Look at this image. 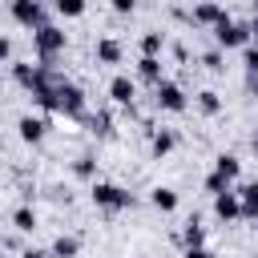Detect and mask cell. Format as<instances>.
<instances>
[{
  "instance_id": "28",
  "label": "cell",
  "mask_w": 258,
  "mask_h": 258,
  "mask_svg": "<svg viewBox=\"0 0 258 258\" xmlns=\"http://www.w3.org/2000/svg\"><path fill=\"white\" fill-rule=\"evenodd\" d=\"M8 56H12V40H8V36H0V60H8Z\"/></svg>"
},
{
  "instance_id": "17",
  "label": "cell",
  "mask_w": 258,
  "mask_h": 258,
  "mask_svg": "<svg viewBox=\"0 0 258 258\" xmlns=\"http://www.w3.org/2000/svg\"><path fill=\"white\" fill-rule=\"evenodd\" d=\"M12 226H16L20 234H32V230H36V214H32L28 206H20V210L12 214Z\"/></svg>"
},
{
  "instance_id": "9",
  "label": "cell",
  "mask_w": 258,
  "mask_h": 258,
  "mask_svg": "<svg viewBox=\"0 0 258 258\" xmlns=\"http://www.w3.org/2000/svg\"><path fill=\"white\" fill-rule=\"evenodd\" d=\"M109 97H113L117 105H133V97H137V85H133V81L121 73V77H113V81H109Z\"/></svg>"
},
{
  "instance_id": "18",
  "label": "cell",
  "mask_w": 258,
  "mask_h": 258,
  "mask_svg": "<svg viewBox=\"0 0 258 258\" xmlns=\"http://www.w3.org/2000/svg\"><path fill=\"white\" fill-rule=\"evenodd\" d=\"M177 145V137L169 133V129H161V133H153V157H165L169 149Z\"/></svg>"
},
{
  "instance_id": "22",
  "label": "cell",
  "mask_w": 258,
  "mask_h": 258,
  "mask_svg": "<svg viewBox=\"0 0 258 258\" xmlns=\"http://www.w3.org/2000/svg\"><path fill=\"white\" fill-rule=\"evenodd\" d=\"M161 44H165V40H161V32H145V36H141V56H157V52H161Z\"/></svg>"
},
{
  "instance_id": "26",
  "label": "cell",
  "mask_w": 258,
  "mask_h": 258,
  "mask_svg": "<svg viewBox=\"0 0 258 258\" xmlns=\"http://www.w3.org/2000/svg\"><path fill=\"white\" fill-rule=\"evenodd\" d=\"M206 189H210V194H222V189H230V181H222L218 173H210V177H206Z\"/></svg>"
},
{
  "instance_id": "6",
  "label": "cell",
  "mask_w": 258,
  "mask_h": 258,
  "mask_svg": "<svg viewBox=\"0 0 258 258\" xmlns=\"http://www.w3.org/2000/svg\"><path fill=\"white\" fill-rule=\"evenodd\" d=\"M157 105L165 109V113H185V93L173 85V81H157Z\"/></svg>"
},
{
  "instance_id": "36",
  "label": "cell",
  "mask_w": 258,
  "mask_h": 258,
  "mask_svg": "<svg viewBox=\"0 0 258 258\" xmlns=\"http://www.w3.org/2000/svg\"><path fill=\"white\" fill-rule=\"evenodd\" d=\"M0 149H4V141H0Z\"/></svg>"
},
{
  "instance_id": "37",
  "label": "cell",
  "mask_w": 258,
  "mask_h": 258,
  "mask_svg": "<svg viewBox=\"0 0 258 258\" xmlns=\"http://www.w3.org/2000/svg\"><path fill=\"white\" fill-rule=\"evenodd\" d=\"M254 258H258V254H254Z\"/></svg>"
},
{
  "instance_id": "31",
  "label": "cell",
  "mask_w": 258,
  "mask_h": 258,
  "mask_svg": "<svg viewBox=\"0 0 258 258\" xmlns=\"http://www.w3.org/2000/svg\"><path fill=\"white\" fill-rule=\"evenodd\" d=\"M246 28H250V40H254V44H258V12H254V20H250V24H246Z\"/></svg>"
},
{
  "instance_id": "21",
  "label": "cell",
  "mask_w": 258,
  "mask_h": 258,
  "mask_svg": "<svg viewBox=\"0 0 258 258\" xmlns=\"http://www.w3.org/2000/svg\"><path fill=\"white\" fill-rule=\"evenodd\" d=\"M181 238H185V250H194V246H202V242H206V230L198 226V218H194V222H185V234H181Z\"/></svg>"
},
{
  "instance_id": "35",
  "label": "cell",
  "mask_w": 258,
  "mask_h": 258,
  "mask_svg": "<svg viewBox=\"0 0 258 258\" xmlns=\"http://www.w3.org/2000/svg\"><path fill=\"white\" fill-rule=\"evenodd\" d=\"M254 12H258V0H254Z\"/></svg>"
},
{
  "instance_id": "8",
  "label": "cell",
  "mask_w": 258,
  "mask_h": 258,
  "mask_svg": "<svg viewBox=\"0 0 258 258\" xmlns=\"http://www.w3.org/2000/svg\"><path fill=\"white\" fill-rule=\"evenodd\" d=\"M12 77H16V85H24V89H36V85H44V64H12Z\"/></svg>"
},
{
  "instance_id": "12",
  "label": "cell",
  "mask_w": 258,
  "mask_h": 258,
  "mask_svg": "<svg viewBox=\"0 0 258 258\" xmlns=\"http://www.w3.org/2000/svg\"><path fill=\"white\" fill-rule=\"evenodd\" d=\"M16 129H20V141H28V145H36V141L44 137V121H40V117H20Z\"/></svg>"
},
{
  "instance_id": "7",
  "label": "cell",
  "mask_w": 258,
  "mask_h": 258,
  "mask_svg": "<svg viewBox=\"0 0 258 258\" xmlns=\"http://www.w3.org/2000/svg\"><path fill=\"white\" fill-rule=\"evenodd\" d=\"M214 214H218L222 222H234V218H242V202H238V194H230V189L214 194Z\"/></svg>"
},
{
  "instance_id": "32",
  "label": "cell",
  "mask_w": 258,
  "mask_h": 258,
  "mask_svg": "<svg viewBox=\"0 0 258 258\" xmlns=\"http://www.w3.org/2000/svg\"><path fill=\"white\" fill-rule=\"evenodd\" d=\"M20 258H48V254H44V250H24Z\"/></svg>"
},
{
  "instance_id": "29",
  "label": "cell",
  "mask_w": 258,
  "mask_h": 258,
  "mask_svg": "<svg viewBox=\"0 0 258 258\" xmlns=\"http://www.w3.org/2000/svg\"><path fill=\"white\" fill-rule=\"evenodd\" d=\"M185 258H214L206 246H194V250H185Z\"/></svg>"
},
{
  "instance_id": "38",
  "label": "cell",
  "mask_w": 258,
  "mask_h": 258,
  "mask_svg": "<svg viewBox=\"0 0 258 258\" xmlns=\"http://www.w3.org/2000/svg\"><path fill=\"white\" fill-rule=\"evenodd\" d=\"M0 258H4V254H0Z\"/></svg>"
},
{
  "instance_id": "14",
  "label": "cell",
  "mask_w": 258,
  "mask_h": 258,
  "mask_svg": "<svg viewBox=\"0 0 258 258\" xmlns=\"http://www.w3.org/2000/svg\"><path fill=\"white\" fill-rule=\"evenodd\" d=\"M238 202H242V218H258V181H250V185H242V194H238Z\"/></svg>"
},
{
  "instance_id": "25",
  "label": "cell",
  "mask_w": 258,
  "mask_h": 258,
  "mask_svg": "<svg viewBox=\"0 0 258 258\" xmlns=\"http://www.w3.org/2000/svg\"><path fill=\"white\" fill-rule=\"evenodd\" d=\"M73 173H77V177H93V157H77Z\"/></svg>"
},
{
  "instance_id": "30",
  "label": "cell",
  "mask_w": 258,
  "mask_h": 258,
  "mask_svg": "<svg viewBox=\"0 0 258 258\" xmlns=\"http://www.w3.org/2000/svg\"><path fill=\"white\" fill-rule=\"evenodd\" d=\"M109 4H113L117 12H133V4H137V0H109Z\"/></svg>"
},
{
  "instance_id": "19",
  "label": "cell",
  "mask_w": 258,
  "mask_h": 258,
  "mask_svg": "<svg viewBox=\"0 0 258 258\" xmlns=\"http://www.w3.org/2000/svg\"><path fill=\"white\" fill-rule=\"evenodd\" d=\"M77 250H81V242H77V238H64V234L52 242V258H73Z\"/></svg>"
},
{
  "instance_id": "2",
  "label": "cell",
  "mask_w": 258,
  "mask_h": 258,
  "mask_svg": "<svg viewBox=\"0 0 258 258\" xmlns=\"http://www.w3.org/2000/svg\"><path fill=\"white\" fill-rule=\"evenodd\" d=\"M56 113H64V117H85V93H81L73 81H60V85H56Z\"/></svg>"
},
{
  "instance_id": "11",
  "label": "cell",
  "mask_w": 258,
  "mask_h": 258,
  "mask_svg": "<svg viewBox=\"0 0 258 258\" xmlns=\"http://www.w3.org/2000/svg\"><path fill=\"white\" fill-rule=\"evenodd\" d=\"M97 60L101 64H121V40H113V36L97 40Z\"/></svg>"
},
{
  "instance_id": "20",
  "label": "cell",
  "mask_w": 258,
  "mask_h": 258,
  "mask_svg": "<svg viewBox=\"0 0 258 258\" xmlns=\"http://www.w3.org/2000/svg\"><path fill=\"white\" fill-rule=\"evenodd\" d=\"M198 109H202L206 117H214V113L222 109V101H218V93H210V89H202V93H198Z\"/></svg>"
},
{
  "instance_id": "10",
  "label": "cell",
  "mask_w": 258,
  "mask_h": 258,
  "mask_svg": "<svg viewBox=\"0 0 258 258\" xmlns=\"http://www.w3.org/2000/svg\"><path fill=\"white\" fill-rule=\"evenodd\" d=\"M214 173H218L222 181H234V177L242 173V161H238L234 153H218V157H214Z\"/></svg>"
},
{
  "instance_id": "1",
  "label": "cell",
  "mask_w": 258,
  "mask_h": 258,
  "mask_svg": "<svg viewBox=\"0 0 258 258\" xmlns=\"http://www.w3.org/2000/svg\"><path fill=\"white\" fill-rule=\"evenodd\" d=\"M214 40H218V48H246L250 44V28L246 24H234L230 16H222L214 24Z\"/></svg>"
},
{
  "instance_id": "13",
  "label": "cell",
  "mask_w": 258,
  "mask_h": 258,
  "mask_svg": "<svg viewBox=\"0 0 258 258\" xmlns=\"http://www.w3.org/2000/svg\"><path fill=\"white\" fill-rule=\"evenodd\" d=\"M222 16H226V12H222L214 0H206V4H198V8H194V24H210V28H214Z\"/></svg>"
},
{
  "instance_id": "4",
  "label": "cell",
  "mask_w": 258,
  "mask_h": 258,
  "mask_svg": "<svg viewBox=\"0 0 258 258\" xmlns=\"http://www.w3.org/2000/svg\"><path fill=\"white\" fill-rule=\"evenodd\" d=\"M93 202H97L101 210H125L133 198H129L121 185H113V181H93Z\"/></svg>"
},
{
  "instance_id": "24",
  "label": "cell",
  "mask_w": 258,
  "mask_h": 258,
  "mask_svg": "<svg viewBox=\"0 0 258 258\" xmlns=\"http://www.w3.org/2000/svg\"><path fill=\"white\" fill-rule=\"evenodd\" d=\"M242 64L250 69V77L258 73V44H246V48H242Z\"/></svg>"
},
{
  "instance_id": "16",
  "label": "cell",
  "mask_w": 258,
  "mask_h": 258,
  "mask_svg": "<svg viewBox=\"0 0 258 258\" xmlns=\"http://www.w3.org/2000/svg\"><path fill=\"white\" fill-rule=\"evenodd\" d=\"M137 73H141L145 81H153V85H157V81H165V77H161V60H157V56H141V60H137Z\"/></svg>"
},
{
  "instance_id": "15",
  "label": "cell",
  "mask_w": 258,
  "mask_h": 258,
  "mask_svg": "<svg viewBox=\"0 0 258 258\" xmlns=\"http://www.w3.org/2000/svg\"><path fill=\"white\" fill-rule=\"evenodd\" d=\"M153 206H157L161 214H173V210H177V194H173L169 185H157V189H153Z\"/></svg>"
},
{
  "instance_id": "23",
  "label": "cell",
  "mask_w": 258,
  "mask_h": 258,
  "mask_svg": "<svg viewBox=\"0 0 258 258\" xmlns=\"http://www.w3.org/2000/svg\"><path fill=\"white\" fill-rule=\"evenodd\" d=\"M56 12L73 20V16H81V12H85V0H56Z\"/></svg>"
},
{
  "instance_id": "5",
  "label": "cell",
  "mask_w": 258,
  "mask_h": 258,
  "mask_svg": "<svg viewBox=\"0 0 258 258\" xmlns=\"http://www.w3.org/2000/svg\"><path fill=\"white\" fill-rule=\"evenodd\" d=\"M12 20L36 32V28L44 24V8H40V0H12Z\"/></svg>"
},
{
  "instance_id": "34",
  "label": "cell",
  "mask_w": 258,
  "mask_h": 258,
  "mask_svg": "<svg viewBox=\"0 0 258 258\" xmlns=\"http://www.w3.org/2000/svg\"><path fill=\"white\" fill-rule=\"evenodd\" d=\"M250 149H254V153H258V133H254V141H250Z\"/></svg>"
},
{
  "instance_id": "33",
  "label": "cell",
  "mask_w": 258,
  "mask_h": 258,
  "mask_svg": "<svg viewBox=\"0 0 258 258\" xmlns=\"http://www.w3.org/2000/svg\"><path fill=\"white\" fill-rule=\"evenodd\" d=\"M250 93H258V73H254V77H250Z\"/></svg>"
},
{
  "instance_id": "3",
  "label": "cell",
  "mask_w": 258,
  "mask_h": 258,
  "mask_svg": "<svg viewBox=\"0 0 258 258\" xmlns=\"http://www.w3.org/2000/svg\"><path fill=\"white\" fill-rule=\"evenodd\" d=\"M32 40H36V52H40L44 60H52L56 52H64V32H60L56 24H40V28L32 32Z\"/></svg>"
},
{
  "instance_id": "27",
  "label": "cell",
  "mask_w": 258,
  "mask_h": 258,
  "mask_svg": "<svg viewBox=\"0 0 258 258\" xmlns=\"http://www.w3.org/2000/svg\"><path fill=\"white\" fill-rule=\"evenodd\" d=\"M202 64H206V69H214V73H218V69H222V52H206V56H202Z\"/></svg>"
}]
</instances>
